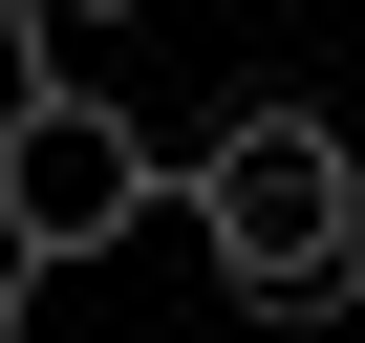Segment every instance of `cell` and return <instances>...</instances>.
I'll use <instances>...</instances> for the list:
<instances>
[{"instance_id": "6da1fadb", "label": "cell", "mask_w": 365, "mask_h": 343, "mask_svg": "<svg viewBox=\"0 0 365 343\" xmlns=\"http://www.w3.org/2000/svg\"><path fill=\"white\" fill-rule=\"evenodd\" d=\"M172 215H194V258H215V300H258V322H344V258H365V150L322 129V107H215V150L172 172Z\"/></svg>"}, {"instance_id": "7a4b0ae2", "label": "cell", "mask_w": 365, "mask_h": 343, "mask_svg": "<svg viewBox=\"0 0 365 343\" xmlns=\"http://www.w3.org/2000/svg\"><path fill=\"white\" fill-rule=\"evenodd\" d=\"M150 215H172V150H150L108 86H65V65H22V86H0V258H22V279L129 258Z\"/></svg>"}, {"instance_id": "3957f363", "label": "cell", "mask_w": 365, "mask_h": 343, "mask_svg": "<svg viewBox=\"0 0 365 343\" xmlns=\"http://www.w3.org/2000/svg\"><path fill=\"white\" fill-rule=\"evenodd\" d=\"M22 22H43V43H65V22H150V0H22Z\"/></svg>"}, {"instance_id": "277c9868", "label": "cell", "mask_w": 365, "mask_h": 343, "mask_svg": "<svg viewBox=\"0 0 365 343\" xmlns=\"http://www.w3.org/2000/svg\"><path fill=\"white\" fill-rule=\"evenodd\" d=\"M22 65H43V22H22V0H0V86H22Z\"/></svg>"}]
</instances>
